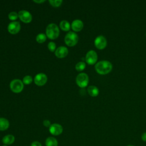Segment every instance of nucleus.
Here are the masks:
<instances>
[{"label":"nucleus","mask_w":146,"mask_h":146,"mask_svg":"<svg viewBox=\"0 0 146 146\" xmlns=\"http://www.w3.org/2000/svg\"><path fill=\"white\" fill-rule=\"evenodd\" d=\"M95 68L99 74L106 75L111 71L112 64L108 60H101L95 64Z\"/></svg>","instance_id":"obj_1"},{"label":"nucleus","mask_w":146,"mask_h":146,"mask_svg":"<svg viewBox=\"0 0 146 146\" xmlns=\"http://www.w3.org/2000/svg\"><path fill=\"white\" fill-rule=\"evenodd\" d=\"M59 29L57 25L54 23L47 25L46 29V35L50 39H55L59 35Z\"/></svg>","instance_id":"obj_2"},{"label":"nucleus","mask_w":146,"mask_h":146,"mask_svg":"<svg viewBox=\"0 0 146 146\" xmlns=\"http://www.w3.org/2000/svg\"><path fill=\"white\" fill-rule=\"evenodd\" d=\"M79 40L78 34L73 31L68 32L64 37V43L66 44L70 47L75 46Z\"/></svg>","instance_id":"obj_3"},{"label":"nucleus","mask_w":146,"mask_h":146,"mask_svg":"<svg viewBox=\"0 0 146 146\" xmlns=\"http://www.w3.org/2000/svg\"><path fill=\"white\" fill-rule=\"evenodd\" d=\"M24 87V84L23 82L18 79H14L11 81L10 83V88L14 93L18 94L22 91Z\"/></svg>","instance_id":"obj_4"},{"label":"nucleus","mask_w":146,"mask_h":146,"mask_svg":"<svg viewBox=\"0 0 146 146\" xmlns=\"http://www.w3.org/2000/svg\"><path fill=\"white\" fill-rule=\"evenodd\" d=\"M89 82V78L87 74L82 72L79 74L76 77V83L80 88H84L87 86Z\"/></svg>","instance_id":"obj_5"},{"label":"nucleus","mask_w":146,"mask_h":146,"mask_svg":"<svg viewBox=\"0 0 146 146\" xmlns=\"http://www.w3.org/2000/svg\"><path fill=\"white\" fill-rule=\"evenodd\" d=\"M18 18L20 20L25 23H29L32 21V15L31 13L25 10H22L18 12Z\"/></svg>","instance_id":"obj_6"},{"label":"nucleus","mask_w":146,"mask_h":146,"mask_svg":"<svg viewBox=\"0 0 146 146\" xmlns=\"http://www.w3.org/2000/svg\"><path fill=\"white\" fill-rule=\"evenodd\" d=\"M86 62L89 65H93L96 63L98 60V55L94 50H90L86 55Z\"/></svg>","instance_id":"obj_7"},{"label":"nucleus","mask_w":146,"mask_h":146,"mask_svg":"<svg viewBox=\"0 0 146 146\" xmlns=\"http://www.w3.org/2000/svg\"><path fill=\"white\" fill-rule=\"evenodd\" d=\"M107 44V39L103 35H99L94 40L95 46L99 50L104 49Z\"/></svg>","instance_id":"obj_8"},{"label":"nucleus","mask_w":146,"mask_h":146,"mask_svg":"<svg viewBox=\"0 0 146 146\" xmlns=\"http://www.w3.org/2000/svg\"><path fill=\"white\" fill-rule=\"evenodd\" d=\"M21 24L18 21H13L7 26V30L11 34H16L21 30Z\"/></svg>","instance_id":"obj_9"},{"label":"nucleus","mask_w":146,"mask_h":146,"mask_svg":"<svg viewBox=\"0 0 146 146\" xmlns=\"http://www.w3.org/2000/svg\"><path fill=\"white\" fill-rule=\"evenodd\" d=\"M47 81V75L42 72L36 74L34 78V83L38 86H42L44 85Z\"/></svg>","instance_id":"obj_10"},{"label":"nucleus","mask_w":146,"mask_h":146,"mask_svg":"<svg viewBox=\"0 0 146 146\" xmlns=\"http://www.w3.org/2000/svg\"><path fill=\"white\" fill-rule=\"evenodd\" d=\"M49 131L51 134L54 136L60 135L63 132L62 126L58 123H54L49 127Z\"/></svg>","instance_id":"obj_11"},{"label":"nucleus","mask_w":146,"mask_h":146,"mask_svg":"<svg viewBox=\"0 0 146 146\" xmlns=\"http://www.w3.org/2000/svg\"><path fill=\"white\" fill-rule=\"evenodd\" d=\"M68 48L66 47L63 46L58 47L55 51V55L58 58H65L68 55Z\"/></svg>","instance_id":"obj_12"},{"label":"nucleus","mask_w":146,"mask_h":146,"mask_svg":"<svg viewBox=\"0 0 146 146\" xmlns=\"http://www.w3.org/2000/svg\"><path fill=\"white\" fill-rule=\"evenodd\" d=\"M83 22L80 19H75L72 21L71 25V29L75 32L81 31L83 28Z\"/></svg>","instance_id":"obj_13"},{"label":"nucleus","mask_w":146,"mask_h":146,"mask_svg":"<svg viewBox=\"0 0 146 146\" xmlns=\"http://www.w3.org/2000/svg\"><path fill=\"white\" fill-rule=\"evenodd\" d=\"M15 141V137L13 135H7L2 138V142L5 145H11Z\"/></svg>","instance_id":"obj_14"},{"label":"nucleus","mask_w":146,"mask_h":146,"mask_svg":"<svg viewBox=\"0 0 146 146\" xmlns=\"http://www.w3.org/2000/svg\"><path fill=\"white\" fill-rule=\"evenodd\" d=\"M88 94L92 97H96L99 95V91L97 87L95 86H90L87 88Z\"/></svg>","instance_id":"obj_15"},{"label":"nucleus","mask_w":146,"mask_h":146,"mask_svg":"<svg viewBox=\"0 0 146 146\" xmlns=\"http://www.w3.org/2000/svg\"><path fill=\"white\" fill-rule=\"evenodd\" d=\"M9 120L4 117H0V131H5L9 127Z\"/></svg>","instance_id":"obj_16"},{"label":"nucleus","mask_w":146,"mask_h":146,"mask_svg":"<svg viewBox=\"0 0 146 146\" xmlns=\"http://www.w3.org/2000/svg\"><path fill=\"white\" fill-rule=\"evenodd\" d=\"M59 27L64 31H68L71 28L70 23L66 20L62 21L59 23Z\"/></svg>","instance_id":"obj_17"},{"label":"nucleus","mask_w":146,"mask_h":146,"mask_svg":"<svg viewBox=\"0 0 146 146\" xmlns=\"http://www.w3.org/2000/svg\"><path fill=\"white\" fill-rule=\"evenodd\" d=\"M45 144L46 146H58V141L55 137H48L46 139Z\"/></svg>","instance_id":"obj_18"},{"label":"nucleus","mask_w":146,"mask_h":146,"mask_svg":"<svg viewBox=\"0 0 146 146\" xmlns=\"http://www.w3.org/2000/svg\"><path fill=\"white\" fill-rule=\"evenodd\" d=\"M47 36L43 33H39L36 36V40L38 43H42L46 40Z\"/></svg>","instance_id":"obj_19"},{"label":"nucleus","mask_w":146,"mask_h":146,"mask_svg":"<svg viewBox=\"0 0 146 146\" xmlns=\"http://www.w3.org/2000/svg\"><path fill=\"white\" fill-rule=\"evenodd\" d=\"M86 68V63L83 62H79L75 65V69L78 71H82Z\"/></svg>","instance_id":"obj_20"},{"label":"nucleus","mask_w":146,"mask_h":146,"mask_svg":"<svg viewBox=\"0 0 146 146\" xmlns=\"http://www.w3.org/2000/svg\"><path fill=\"white\" fill-rule=\"evenodd\" d=\"M48 2L52 6L57 7L60 6L62 5L63 1L62 0H50L48 1Z\"/></svg>","instance_id":"obj_21"},{"label":"nucleus","mask_w":146,"mask_h":146,"mask_svg":"<svg viewBox=\"0 0 146 146\" xmlns=\"http://www.w3.org/2000/svg\"><path fill=\"white\" fill-rule=\"evenodd\" d=\"M8 17L10 20L15 21V20H17L18 18V14L15 11H11L9 14Z\"/></svg>","instance_id":"obj_22"},{"label":"nucleus","mask_w":146,"mask_h":146,"mask_svg":"<svg viewBox=\"0 0 146 146\" xmlns=\"http://www.w3.org/2000/svg\"><path fill=\"white\" fill-rule=\"evenodd\" d=\"M22 82L25 84H30L33 82V78L30 75H26L23 78Z\"/></svg>","instance_id":"obj_23"},{"label":"nucleus","mask_w":146,"mask_h":146,"mask_svg":"<svg viewBox=\"0 0 146 146\" xmlns=\"http://www.w3.org/2000/svg\"><path fill=\"white\" fill-rule=\"evenodd\" d=\"M47 47H48V50L51 51V52H54V51H55L56 49V44L54 42H50L48 43V45H47Z\"/></svg>","instance_id":"obj_24"},{"label":"nucleus","mask_w":146,"mask_h":146,"mask_svg":"<svg viewBox=\"0 0 146 146\" xmlns=\"http://www.w3.org/2000/svg\"><path fill=\"white\" fill-rule=\"evenodd\" d=\"M43 124L46 127H50L51 126V122L48 120H44L43 121Z\"/></svg>","instance_id":"obj_25"},{"label":"nucleus","mask_w":146,"mask_h":146,"mask_svg":"<svg viewBox=\"0 0 146 146\" xmlns=\"http://www.w3.org/2000/svg\"><path fill=\"white\" fill-rule=\"evenodd\" d=\"M30 146H42V144L38 141H34L31 144Z\"/></svg>","instance_id":"obj_26"},{"label":"nucleus","mask_w":146,"mask_h":146,"mask_svg":"<svg viewBox=\"0 0 146 146\" xmlns=\"http://www.w3.org/2000/svg\"><path fill=\"white\" fill-rule=\"evenodd\" d=\"M141 140H142L143 141L146 142V132H144V133L141 135Z\"/></svg>","instance_id":"obj_27"},{"label":"nucleus","mask_w":146,"mask_h":146,"mask_svg":"<svg viewBox=\"0 0 146 146\" xmlns=\"http://www.w3.org/2000/svg\"><path fill=\"white\" fill-rule=\"evenodd\" d=\"M46 1L45 0H40V1H37V0H34L33 2H35V3H41L43 2H44Z\"/></svg>","instance_id":"obj_28"},{"label":"nucleus","mask_w":146,"mask_h":146,"mask_svg":"<svg viewBox=\"0 0 146 146\" xmlns=\"http://www.w3.org/2000/svg\"><path fill=\"white\" fill-rule=\"evenodd\" d=\"M127 146H135V145H132V144H129V145H127Z\"/></svg>","instance_id":"obj_29"},{"label":"nucleus","mask_w":146,"mask_h":146,"mask_svg":"<svg viewBox=\"0 0 146 146\" xmlns=\"http://www.w3.org/2000/svg\"><path fill=\"white\" fill-rule=\"evenodd\" d=\"M2 146H7V145H2Z\"/></svg>","instance_id":"obj_30"},{"label":"nucleus","mask_w":146,"mask_h":146,"mask_svg":"<svg viewBox=\"0 0 146 146\" xmlns=\"http://www.w3.org/2000/svg\"><path fill=\"white\" fill-rule=\"evenodd\" d=\"M145 35H146V33H145Z\"/></svg>","instance_id":"obj_31"}]
</instances>
